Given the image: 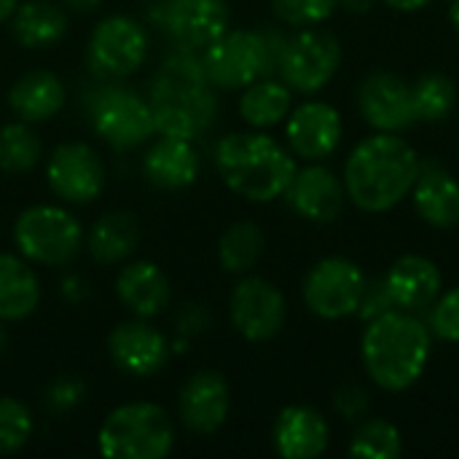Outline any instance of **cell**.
<instances>
[{"instance_id": "obj_20", "label": "cell", "mask_w": 459, "mask_h": 459, "mask_svg": "<svg viewBox=\"0 0 459 459\" xmlns=\"http://www.w3.org/2000/svg\"><path fill=\"white\" fill-rule=\"evenodd\" d=\"M385 285L393 296L395 309L420 315L428 312L441 296L444 277L428 255L409 253L390 266V272L385 274Z\"/></svg>"}, {"instance_id": "obj_26", "label": "cell", "mask_w": 459, "mask_h": 459, "mask_svg": "<svg viewBox=\"0 0 459 459\" xmlns=\"http://www.w3.org/2000/svg\"><path fill=\"white\" fill-rule=\"evenodd\" d=\"M40 304V282L27 258L0 253V323L30 317Z\"/></svg>"}, {"instance_id": "obj_5", "label": "cell", "mask_w": 459, "mask_h": 459, "mask_svg": "<svg viewBox=\"0 0 459 459\" xmlns=\"http://www.w3.org/2000/svg\"><path fill=\"white\" fill-rule=\"evenodd\" d=\"M97 446L108 459H164L175 446V425L159 403H124L100 425Z\"/></svg>"}, {"instance_id": "obj_30", "label": "cell", "mask_w": 459, "mask_h": 459, "mask_svg": "<svg viewBox=\"0 0 459 459\" xmlns=\"http://www.w3.org/2000/svg\"><path fill=\"white\" fill-rule=\"evenodd\" d=\"M266 250V237L258 223L237 221L218 239V261L229 274H247Z\"/></svg>"}, {"instance_id": "obj_35", "label": "cell", "mask_w": 459, "mask_h": 459, "mask_svg": "<svg viewBox=\"0 0 459 459\" xmlns=\"http://www.w3.org/2000/svg\"><path fill=\"white\" fill-rule=\"evenodd\" d=\"M272 8L290 27H315L331 19L342 8V0H272Z\"/></svg>"}, {"instance_id": "obj_4", "label": "cell", "mask_w": 459, "mask_h": 459, "mask_svg": "<svg viewBox=\"0 0 459 459\" xmlns=\"http://www.w3.org/2000/svg\"><path fill=\"white\" fill-rule=\"evenodd\" d=\"M215 167L234 194L258 204L285 196L299 169L293 153L264 132L226 134L215 145Z\"/></svg>"}, {"instance_id": "obj_42", "label": "cell", "mask_w": 459, "mask_h": 459, "mask_svg": "<svg viewBox=\"0 0 459 459\" xmlns=\"http://www.w3.org/2000/svg\"><path fill=\"white\" fill-rule=\"evenodd\" d=\"M382 3L395 11H403V13H414V11H422L425 5H430L433 0H382Z\"/></svg>"}, {"instance_id": "obj_36", "label": "cell", "mask_w": 459, "mask_h": 459, "mask_svg": "<svg viewBox=\"0 0 459 459\" xmlns=\"http://www.w3.org/2000/svg\"><path fill=\"white\" fill-rule=\"evenodd\" d=\"M428 312H430L428 317L430 333L441 342L459 344V288L441 293Z\"/></svg>"}, {"instance_id": "obj_14", "label": "cell", "mask_w": 459, "mask_h": 459, "mask_svg": "<svg viewBox=\"0 0 459 459\" xmlns=\"http://www.w3.org/2000/svg\"><path fill=\"white\" fill-rule=\"evenodd\" d=\"M358 110L374 132L401 134L403 129L417 124L411 83H406L390 70H374L360 81Z\"/></svg>"}, {"instance_id": "obj_9", "label": "cell", "mask_w": 459, "mask_h": 459, "mask_svg": "<svg viewBox=\"0 0 459 459\" xmlns=\"http://www.w3.org/2000/svg\"><path fill=\"white\" fill-rule=\"evenodd\" d=\"M366 285L368 280L355 261L344 255H328L307 272L301 293L312 315L323 320H344L358 315Z\"/></svg>"}, {"instance_id": "obj_18", "label": "cell", "mask_w": 459, "mask_h": 459, "mask_svg": "<svg viewBox=\"0 0 459 459\" xmlns=\"http://www.w3.org/2000/svg\"><path fill=\"white\" fill-rule=\"evenodd\" d=\"M285 199L304 221H312V223L336 221L342 215L344 204L350 202L344 180L320 164L296 169V175L285 191Z\"/></svg>"}, {"instance_id": "obj_22", "label": "cell", "mask_w": 459, "mask_h": 459, "mask_svg": "<svg viewBox=\"0 0 459 459\" xmlns=\"http://www.w3.org/2000/svg\"><path fill=\"white\" fill-rule=\"evenodd\" d=\"M116 293H118V301L134 317L151 320L169 307L172 282L161 272V266H156L151 261H134L121 269V274L116 280Z\"/></svg>"}, {"instance_id": "obj_15", "label": "cell", "mask_w": 459, "mask_h": 459, "mask_svg": "<svg viewBox=\"0 0 459 459\" xmlns=\"http://www.w3.org/2000/svg\"><path fill=\"white\" fill-rule=\"evenodd\" d=\"M46 178L62 202L89 204L105 188V164L86 143H62L46 164Z\"/></svg>"}, {"instance_id": "obj_33", "label": "cell", "mask_w": 459, "mask_h": 459, "mask_svg": "<svg viewBox=\"0 0 459 459\" xmlns=\"http://www.w3.org/2000/svg\"><path fill=\"white\" fill-rule=\"evenodd\" d=\"M40 137L27 121L0 126V169L27 172L40 161Z\"/></svg>"}, {"instance_id": "obj_10", "label": "cell", "mask_w": 459, "mask_h": 459, "mask_svg": "<svg viewBox=\"0 0 459 459\" xmlns=\"http://www.w3.org/2000/svg\"><path fill=\"white\" fill-rule=\"evenodd\" d=\"M89 118L94 132L113 148H137L156 132L148 100L116 83L94 91L89 100Z\"/></svg>"}, {"instance_id": "obj_47", "label": "cell", "mask_w": 459, "mask_h": 459, "mask_svg": "<svg viewBox=\"0 0 459 459\" xmlns=\"http://www.w3.org/2000/svg\"><path fill=\"white\" fill-rule=\"evenodd\" d=\"M5 347H8V333H5V328L0 325V355L5 352Z\"/></svg>"}, {"instance_id": "obj_23", "label": "cell", "mask_w": 459, "mask_h": 459, "mask_svg": "<svg viewBox=\"0 0 459 459\" xmlns=\"http://www.w3.org/2000/svg\"><path fill=\"white\" fill-rule=\"evenodd\" d=\"M145 178L164 191H180L199 178V153L191 140L161 134L143 159Z\"/></svg>"}, {"instance_id": "obj_2", "label": "cell", "mask_w": 459, "mask_h": 459, "mask_svg": "<svg viewBox=\"0 0 459 459\" xmlns=\"http://www.w3.org/2000/svg\"><path fill=\"white\" fill-rule=\"evenodd\" d=\"M430 325L403 309H393L371 320L360 339V358L368 379L385 393H406L414 387L430 360Z\"/></svg>"}, {"instance_id": "obj_29", "label": "cell", "mask_w": 459, "mask_h": 459, "mask_svg": "<svg viewBox=\"0 0 459 459\" xmlns=\"http://www.w3.org/2000/svg\"><path fill=\"white\" fill-rule=\"evenodd\" d=\"M290 105H293L290 86L285 81H274L272 75H266L245 86V94L239 97V116L245 118V124L255 129H269L288 118Z\"/></svg>"}, {"instance_id": "obj_38", "label": "cell", "mask_w": 459, "mask_h": 459, "mask_svg": "<svg viewBox=\"0 0 459 459\" xmlns=\"http://www.w3.org/2000/svg\"><path fill=\"white\" fill-rule=\"evenodd\" d=\"M333 409L342 420L347 422H360L366 420L368 409H371V401H368V393L358 385H344L336 390L333 395Z\"/></svg>"}, {"instance_id": "obj_43", "label": "cell", "mask_w": 459, "mask_h": 459, "mask_svg": "<svg viewBox=\"0 0 459 459\" xmlns=\"http://www.w3.org/2000/svg\"><path fill=\"white\" fill-rule=\"evenodd\" d=\"M62 3L75 13H91L102 5V0H62Z\"/></svg>"}, {"instance_id": "obj_31", "label": "cell", "mask_w": 459, "mask_h": 459, "mask_svg": "<svg viewBox=\"0 0 459 459\" xmlns=\"http://www.w3.org/2000/svg\"><path fill=\"white\" fill-rule=\"evenodd\" d=\"M414 91V108H417V121H444L455 113L457 108V83L438 70H430L420 75L411 83Z\"/></svg>"}, {"instance_id": "obj_1", "label": "cell", "mask_w": 459, "mask_h": 459, "mask_svg": "<svg viewBox=\"0 0 459 459\" xmlns=\"http://www.w3.org/2000/svg\"><path fill=\"white\" fill-rule=\"evenodd\" d=\"M422 161L395 132H374L360 140L344 164L347 199L371 215L398 207L414 188Z\"/></svg>"}, {"instance_id": "obj_24", "label": "cell", "mask_w": 459, "mask_h": 459, "mask_svg": "<svg viewBox=\"0 0 459 459\" xmlns=\"http://www.w3.org/2000/svg\"><path fill=\"white\" fill-rule=\"evenodd\" d=\"M409 196L428 226L455 229L459 223V180L444 167H422Z\"/></svg>"}, {"instance_id": "obj_6", "label": "cell", "mask_w": 459, "mask_h": 459, "mask_svg": "<svg viewBox=\"0 0 459 459\" xmlns=\"http://www.w3.org/2000/svg\"><path fill=\"white\" fill-rule=\"evenodd\" d=\"M282 38L258 30H226L202 51V65L212 86L245 89L277 70Z\"/></svg>"}, {"instance_id": "obj_32", "label": "cell", "mask_w": 459, "mask_h": 459, "mask_svg": "<svg viewBox=\"0 0 459 459\" xmlns=\"http://www.w3.org/2000/svg\"><path fill=\"white\" fill-rule=\"evenodd\" d=\"M350 455L363 459H398L403 455V436L387 420H360L350 438Z\"/></svg>"}, {"instance_id": "obj_16", "label": "cell", "mask_w": 459, "mask_h": 459, "mask_svg": "<svg viewBox=\"0 0 459 459\" xmlns=\"http://www.w3.org/2000/svg\"><path fill=\"white\" fill-rule=\"evenodd\" d=\"M285 137H288L293 156L307 159V161H323L339 148L344 137L342 113L333 105L320 102V100L304 102L288 113Z\"/></svg>"}, {"instance_id": "obj_13", "label": "cell", "mask_w": 459, "mask_h": 459, "mask_svg": "<svg viewBox=\"0 0 459 459\" xmlns=\"http://www.w3.org/2000/svg\"><path fill=\"white\" fill-rule=\"evenodd\" d=\"M229 315L234 328L247 342H269L285 328L288 304L277 285L261 277H245L229 301Z\"/></svg>"}, {"instance_id": "obj_7", "label": "cell", "mask_w": 459, "mask_h": 459, "mask_svg": "<svg viewBox=\"0 0 459 459\" xmlns=\"http://www.w3.org/2000/svg\"><path fill=\"white\" fill-rule=\"evenodd\" d=\"M13 242L22 258L40 266H65L83 247V229L65 207L35 204L13 223Z\"/></svg>"}, {"instance_id": "obj_25", "label": "cell", "mask_w": 459, "mask_h": 459, "mask_svg": "<svg viewBox=\"0 0 459 459\" xmlns=\"http://www.w3.org/2000/svg\"><path fill=\"white\" fill-rule=\"evenodd\" d=\"M8 105L19 116V121H48L65 105V83L51 70H30L11 86Z\"/></svg>"}, {"instance_id": "obj_34", "label": "cell", "mask_w": 459, "mask_h": 459, "mask_svg": "<svg viewBox=\"0 0 459 459\" xmlns=\"http://www.w3.org/2000/svg\"><path fill=\"white\" fill-rule=\"evenodd\" d=\"M32 436V414L16 398H0V457L16 455Z\"/></svg>"}, {"instance_id": "obj_17", "label": "cell", "mask_w": 459, "mask_h": 459, "mask_svg": "<svg viewBox=\"0 0 459 459\" xmlns=\"http://www.w3.org/2000/svg\"><path fill=\"white\" fill-rule=\"evenodd\" d=\"M108 352H110V360L124 374L143 379V377L159 374L167 366L172 347L159 328L137 317L113 328V333L108 336Z\"/></svg>"}, {"instance_id": "obj_44", "label": "cell", "mask_w": 459, "mask_h": 459, "mask_svg": "<svg viewBox=\"0 0 459 459\" xmlns=\"http://www.w3.org/2000/svg\"><path fill=\"white\" fill-rule=\"evenodd\" d=\"M374 3L377 0H342V8H347L350 13H368Z\"/></svg>"}, {"instance_id": "obj_39", "label": "cell", "mask_w": 459, "mask_h": 459, "mask_svg": "<svg viewBox=\"0 0 459 459\" xmlns=\"http://www.w3.org/2000/svg\"><path fill=\"white\" fill-rule=\"evenodd\" d=\"M393 309H395V304H393V296H390L385 280L368 282V285H366V293H363V299H360L358 315H360L366 323H371V320H377V317H382V315H387V312H393Z\"/></svg>"}, {"instance_id": "obj_28", "label": "cell", "mask_w": 459, "mask_h": 459, "mask_svg": "<svg viewBox=\"0 0 459 459\" xmlns=\"http://www.w3.org/2000/svg\"><path fill=\"white\" fill-rule=\"evenodd\" d=\"M67 32V13L51 0H27L11 13V35L27 48H43L62 40Z\"/></svg>"}, {"instance_id": "obj_3", "label": "cell", "mask_w": 459, "mask_h": 459, "mask_svg": "<svg viewBox=\"0 0 459 459\" xmlns=\"http://www.w3.org/2000/svg\"><path fill=\"white\" fill-rule=\"evenodd\" d=\"M148 105L159 134L194 140L207 132L215 121L218 100L202 56H194V51H180L167 59L151 81Z\"/></svg>"}, {"instance_id": "obj_40", "label": "cell", "mask_w": 459, "mask_h": 459, "mask_svg": "<svg viewBox=\"0 0 459 459\" xmlns=\"http://www.w3.org/2000/svg\"><path fill=\"white\" fill-rule=\"evenodd\" d=\"M207 328V312L204 307H186L183 317L178 320V331L183 336H194V333H202Z\"/></svg>"}, {"instance_id": "obj_37", "label": "cell", "mask_w": 459, "mask_h": 459, "mask_svg": "<svg viewBox=\"0 0 459 459\" xmlns=\"http://www.w3.org/2000/svg\"><path fill=\"white\" fill-rule=\"evenodd\" d=\"M83 398H86V385L78 377H59L43 393V403L51 414H67L75 406H81Z\"/></svg>"}, {"instance_id": "obj_41", "label": "cell", "mask_w": 459, "mask_h": 459, "mask_svg": "<svg viewBox=\"0 0 459 459\" xmlns=\"http://www.w3.org/2000/svg\"><path fill=\"white\" fill-rule=\"evenodd\" d=\"M86 293H89V288H86V282L81 277H65L62 280V296L67 301H81Z\"/></svg>"}, {"instance_id": "obj_21", "label": "cell", "mask_w": 459, "mask_h": 459, "mask_svg": "<svg viewBox=\"0 0 459 459\" xmlns=\"http://www.w3.org/2000/svg\"><path fill=\"white\" fill-rule=\"evenodd\" d=\"M274 452L285 459H315L331 444L328 420L309 406H285L272 430Z\"/></svg>"}, {"instance_id": "obj_46", "label": "cell", "mask_w": 459, "mask_h": 459, "mask_svg": "<svg viewBox=\"0 0 459 459\" xmlns=\"http://www.w3.org/2000/svg\"><path fill=\"white\" fill-rule=\"evenodd\" d=\"M449 22L459 38V0H449Z\"/></svg>"}, {"instance_id": "obj_8", "label": "cell", "mask_w": 459, "mask_h": 459, "mask_svg": "<svg viewBox=\"0 0 459 459\" xmlns=\"http://www.w3.org/2000/svg\"><path fill=\"white\" fill-rule=\"evenodd\" d=\"M342 65V43L325 30H301L280 48V81L299 94H317L325 89Z\"/></svg>"}, {"instance_id": "obj_11", "label": "cell", "mask_w": 459, "mask_h": 459, "mask_svg": "<svg viewBox=\"0 0 459 459\" xmlns=\"http://www.w3.org/2000/svg\"><path fill=\"white\" fill-rule=\"evenodd\" d=\"M148 56V32L140 22L129 16H108L102 19L89 38L86 62L94 75L118 81L140 70Z\"/></svg>"}, {"instance_id": "obj_45", "label": "cell", "mask_w": 459, "mask_h": 459, "mask_svg": "<svg viewBox=\"0 0 459 459\" xmlns=\"http://www.w3.org/2000/svg\"><path fill=\"white\" fill-rule=\"evenodd\" d=\"M16 5H19V0H0V22L11 19V13L16 11Z\"/></svg>"}, {"instance_id": "obj_27", "label": "cell", "mask_w": 459, "mask_h": 459, "mask_svg": "<svg viewBox=\"0 0 459 459\" xmlns=\"http://www.w3.org/2000/svg\"><path fill=\"white\" fill-rule=\"evenodd\" d=\"M89 253L100 264H124L140 245V223L129 210L105 212L89 231Z\"/></svg>"}, {"instance_id": "obj_12", "label": "cell", "mask_w": 459, "mask_h": 459, "mask_svg": "<svg viewBox=\"0 0 459 459\" xmlns=\"http://www.w3.org/2000/svg\"><path fill=\"white\" fill-rule=\"evenodd\" d=\"M153 19L183 51H204L229 30V0H159Z\"/></svg>"}, {"instance_id": "obj_19", "label": "cell", "mask_w": 459, "mask_h": 459, "mask_svg": "<svg viewBox=\"0 0 459 459\" xmlns=\"http://www.w3.org/2000/svg\"><path fill=\"white\" fill-rule=\"evenodd\" d=\"M178 409L183 425L191 433L210 436L221 430L231 409V393L226 379L218 371H196L186 379L178 398Z\"/></svg>"}]
</instances>
